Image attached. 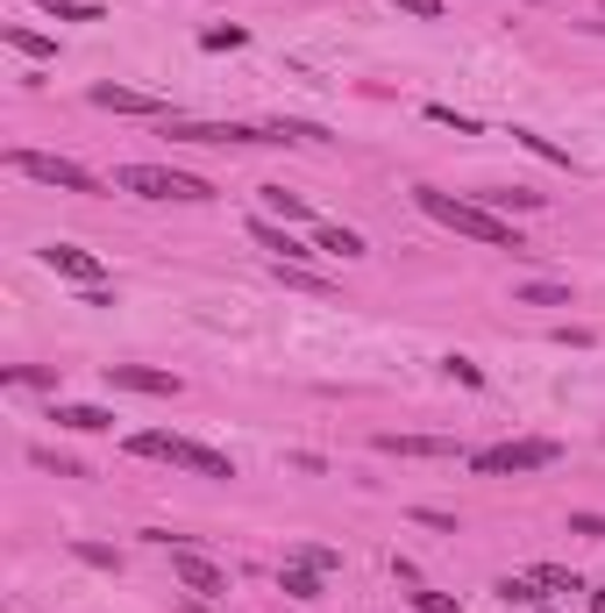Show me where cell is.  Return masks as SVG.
<instances>
[{
    "label": "cell",
    "instance_id": "4",
    "mask_svg": "<svg viewBox=\"0 0 605 613\" xmlns=\"http://www.w3.org/2000/svg\"><path fill=\"white\" fill-rule=\"evenodd\" d=\"M556 457H563V442L527 436V442H492V450H471V471H477V478H520V471H549Z\"/></svg>",
    "mask_w": 605,
    "mask_h": 613
},
{
    "label": "cell",
    "instance_id": "9",
    "mask_svg": "<svg viewBox=\"0 0 605 613\" xmlns=\"http://www.w3.org/2000/svg\"><path fill=\"white\" fill-rule=\"evenodd\" d=\"M43 264H51L57 278H72V286H100V278H108L94 250H72V243H51V250H43Z\"/></svg>",
    "mask_w": 605,
    "mask_h": 613
},
{
    "label": "cell",
    "instance_id": "16",
    "mask_svg": "<svg viewBox=\"0 0 605 613\" xmlns=\"http://www.w3.org/2000/svg\"><path fill=\"white\" fill-rule=\"evenodd\" d=\"M314 243L336 250V258H363V236L356 229H336V221H314Z\"/></svg>",
    "mask_w": 605,
    "mask_h": 613
},
{
    "label": "cell",
    "instance_id": "28",
    "mask_svg": "<svg viewBox=\"0 0 605 613\" xmlns=\"http://www.w3.org/2000/svg\"><path fill=\"white\" fill-rule=\"evenodd\" d=\"M592 613H605V585H598V592H592Z\"/></svg>",
    "mask_w": 605,
    "mask_h": 613
},
{
    "label": "cell",
    "instance_id": "5",
    "mask_svg": "<svg viewBox=\"0 0 605 613\" xmlns=\"http://www.w3.org/2000/svg\"><path fill=\"white\" fill-rule=\"evenodd\" d=\"M8 164H14L22 178H36V186H57V193H100V178L86 172V164L51 157V151H8Z\"/></svg>",
    "mask_w": 605,
    "mask_h": 613
},
{
    "label": "cell",
    "instance_id": "27",
    "mask_svg": "<svg viewBox=\"0 0 605 613\" xmlns=\"http://www.w3.org/2000/svg\"><path fill=\"white\" fill-rule=\"evenodd\" d=\"M414 606H420V613H457V600H449V592H414Z\"/></svg>",
    "mask_w": 605,
    "mask_h": 613
},
{
    "label": "cell",
    "instance_id": "11",
    "mask_svg": "<svg viewBox=\"0 0 605 613\" xmlns=\"http://www.w3.org/2000/svg\"><path fill=\"white\" fill-rule=\"evenodd\" d=\"M250 243H256V250H271L278 264H307V250H299V243H293V236H285L271 215H256V221H250Z\"/></svg>",
    "mask_w": 605,
    "mask_h": 613
},
{
    "label": "cell",
    "instance_id": "13",
    "mask_svg": "<svg viewBox=\"0 0 605 613\" xmlns=\"http://www.w3.org/2000/svg\"><path fill=\"white\" fill-rule=\"evenodd\" d=\"M264 215L271 221H307V229H314V207L299 200V193H285V186H264Z\"/></svg>",
    "mask_w": 605,
    "mask_h": 613
},
{
    "label": "cell",
    "instance_id": "24",
    "mask_svg": "<svg viewBox=\"0 0 605 613\" xmlns=\"http://www.w3.org/2000/svg\"><path fill=\"white\" fill-rule=\"evenodd\" d=\"M570 535H592V543H605V514H570Z\"/></svg>",
    "mask_w": 605,
    "mask_h": 613
},
{
    "label": "cell",
    "instance_id": "26",
    "mask_svg": "<svg viewBox=\"0 0 605 613\" xmlns=\"http://www.w3.org/2000/svg\"><path fill=\"white\" fill-rule=\"evenodd\" d=\"M428 122H449V129H457V136H471V129H477L471 114H457V108H428Z\"/></svg>",
    "mask_w": 605,
    "mask_h": 613
},
{
    "label": "cell",
    "instance_id": "21",
    "mask_svg": "<svg viewBox=\"0 0 605 613\" xmlns=\"http://www.w3.org/2000/svg\"><path fill=\"white\" fill-rule=\"evenodd\" d=\"M57 22H100L94 0H57Z\"/></svg>",
    "mask_w": 605,
    "mask_h": 613
},
{
    "label": "cell",
    "instance_id": "20",
    "mask_svg": "<svg viewBox=\"0 0 605 613\" xmlns=\"http://www.w3.org/2000/svg\"><path fill=\"white\" fill-rule=\"evenodd\" d=\"M513 136H520V143H527V151H535V157H549V164H570V151H556L549 136H535V129H513Z\"/></svg>",
    "mask_w": 605,
    "mask_h": 613
},
{
    "label": "cell",
    "instance_id": "22",
    "mask_svg": "<svg viewBox=\"0 0 605 613\" xmlns=\"http://www.w3.org/2000/svg\"><path fill=\"white\" fill-rule=\"evenodd\" d=\"M535 578H541V585H549V592H578V571H556V563H541Z\"/></svg>",
    "mask_w": 605,
    "mask_h": 613
},
{
    "label": "cell",
    "instance_id": "3",
    "mask_svg": "<svg viewBox=\"0 0 605 613\" xmlns=\"http://www.w3.org/2000/svg\"><path fill=\"white\" fill-rule=\"evenodd\" d=\"M114 186L135 193V200H215V186H207V178L172 172V164H121Z\"/></svg>",
    "mask_w": 605,
    "mask_h": 613
},
{
    "label": "cell",
    "instance_id": "15",
    "mask_svg": "<svg viewBox=\"0 0 605 613\" xmlns=\"http://www.w3.org/2000/svg\"><path fill=\"white\" fill-rule=\"evenodd\" d=\"M0 43H8V51H22V57H57V43H51V36H36V29H22V22L0 29Z\"/></svg>",
    "mask_w": 605,
    "mask_h": 613
},
{
    "label": "cell",
    "instance_id": "17",
    "mask_svg": "<svg viewBox=\"0 0 605 613\" xmlns=\"http://www.w3.org/2000/svg\"><path fill=\"white\" fill-rule=\"evenodd\" d=\"M498 600L506 606H541V578L527 571V578H498Z\"/></svg>",
    "mask_w": 605,
    "mask_h": 613
},
{
    "label": "cell",
    "instance_id": "29",
    "mask_svg": "<svg viewBox=\"0 0 605 613\" xmlns=\"http://www.w3.org/2000/svg\"><path fill=\"white\" fill-rule=\"evenodd\" d=\"M535 613H549V606H535Z\"/></svg>",
    "mask_w": 605,
    "mask_h": 613
},
{
    "label": "cell",
    "instance_id": "14",
    "mask_svg": "<svg viewBox=\"0 0 605 613\" xmlns=\"http://www.w3.org/2000/svg\"><path fill=\"white\" fill-rule=\"evenodd\" d=\"M278 592H285V600H321V571H307V563H285V571H278Z\"/></svg>",
    "mask_w": 605,
    "mask_h": 613
},
{
    "label": "cell",
    "instance_id": "6",
    "mask_svg": "<svg viewBox=\"0 0 605 613\" xmlns=\"http://www.w3.org/2000/svg\"><path fill=\"white\" fill-rule=\"evenodd\" d=\"M172 549V578L186 592H200V600H221V592H229V571H221V563H207L200 549H186V543H164Z\"/></svg>",
    "mask_w": 605,
    "mask_h": 613
},
{
    "label": "cell",
    "instance_id": "12",
    "mask_svg": "<svg viewBox=\"0 0 605 613\" xmlns=\"http://www.w3.org/2000/svg\"><path fill=\"white\" fill-rule=\"evenodd\" d=\"M377 450L385 457H463L449 436H377Z\"/></svg>",
    "mask_w": 605,
    "mask_h": 613
},
{
    "label": "cell",
    "instance_id": "10",
    "mask_svg": "<svg viewBox=\"0 0 605 613\" xmlns=\"http://www.w3.org/2000/svg\"><path fill=\"white\" fill-rule=\"evenodd\" d=\"M51 422L72 428V436H100V428H114L108 407H79V399H51Z\"/></svg>",
    "mask_w": 605,
    "mask_h": 613
},
{
    "label": "cell",
    "instance_id": "19",
    "mask_svg": "<svg viewBox=\"0 0 605 613\" xmlns=\"http://www.w3.org/2000/svg\"><path fill=\"white\" fill-rule=\"evenodd\" d=\"M484 207H492V215H498V207H541V193H527V186H506V193H484Z\"/></svg>",
    "mask_w": 605,
    "mask_h": 613
},
{
    "label": "cell",
    "instance_id": "18",
    "mask_svg": "<svg viewBox=\"0 0 605 613\" xmlns=\"http://www.w3.org/2000/svg\"><path fill=\"white\" fill-rule=\"evenodd\" d=\"M527 307H570V286H549V278H535V286H520Z\"/></svg>",
    "mask_w": 605,
    "mask_h": 613
},
{
    "label": "cell",
    "instance_id": "23",
    "mask_svg": "<svg viewBox=\"0 0 605 613\" xmlns=\"http://www.w3.org/2000/svg\"><path fill=\"white\" fill-rule=\"evenodd\" d=\"M399 14H420V22H442V0H392Z\"/></svg>",
    "mask_w": 605,
    "mask_h": 613
},
{
    "label": "cell",
    "instance_id": "1",
    "mask_svg": "<svg viewBox=\"0 0 605 613\" xmlns=\"http://www.w3.org/2000/svg\"><path fill=\"white\" fill-rule=\"evenodd\" d=\"M414 200H420V215H428V221H442V229L471 236V243H484V250H527L520 229H513L506 215H492L484 200H457V193H442V186H420Z\"/></svg>",
    "mask_w": 605,
    "mask_h": 613
},
{
    "label": "cell",
    "instance_id": "7",
    "mask_svg": "<svg viewBox=\"0 0 605 613\" xmlns=\"http://www.w3.org/2000/svg\"><path fill=\"white\" fill-rule=\"evenodd\" d=\"M94 108H108V114H150V122H172V108H164L157 94H135V86H114V79H100V86H94Z\"/></svg>",
    "mask_w": 605,
    "mask_h": 613
},
{
    "label": "cell",
    "instance_id": "8",
    "mask_svg": "<svg viewBox=\"0 0 605 613\" xmlns=\"http://www.w3.org/2000/svg\"><path fill=\"white\" fill-rule=\"evenodd\" d=\"M108 385H121V393H150V399H178V379L172 371H150V364H108Z\"/></svg>",
    "mask_w": 605,
    "mask_h": 613
},
{
    "label": "cell",
    "instance_id": "2",
    "mask_svg": "<svg viewBox=\"0 0 605 613\" xmlns=\"http://www.w3.org/2000/svg\"><path fill=\"white\" fill-rule=\"evenodd\" d=\"M129 457H150V463H178V471H200V478H235V463L207 442H186V436H164V428H143L129 436Z\"/></svg>",
    "mask_w": 605,
    "mask_h": 613
},
{
    "label": "cell",
    "instance_id": "25",
    "mask_svg": "<svg viewBox=\"0 0 605 613\" xmlns=\"http://www.w3.org/2000/svg\"><path fill=\"white\" fill-rule=\"evenodd\" d=\"M293 563H307V571H336V563H342V557H336V549H299V557H293Z\"/></svg>",
    "mask_w": 605,
    "mask_h": 613
}]
</instances>
